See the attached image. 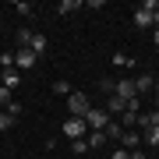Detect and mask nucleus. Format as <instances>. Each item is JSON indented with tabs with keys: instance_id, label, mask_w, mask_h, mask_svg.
Segmentation results:
<instances>
[{
	"instance_id": "1",
	"label": "nucleus",
	"mask_w": 159,
	"mask_h": 159,
	"mask_svg": "<svg viewBox=\"0 0 159 159\" xmlns=\"http://www.w3.org/2000/svg\"><path fill=\"white\" fill-rule=\"evenodd\" d=\"M67 110H71V117H81V120H85L89 110H92V102H89L85 92H71V96H67Z\"/></svg>"
},
{
	"instance_id": "2",
	"label": "nucleus",
	"mask_w": 159,
	"mask_h": 159,
	"mask_svg": "<svg viewBox=\"0 0 159 159\" xmlns=\"http://www.w3.org/2000/svg\"><path fill=\"white\" fill-rule=\"evenodd\" d=\"M110 117L106 110H89V117H85V127H92V131H106V124H110Z\"/></svg>"
},
{
	"instance_id": "3",
	"label": "nucleus",
	"mask_w": 159,
	"mask_h": 159,
	"mask_svg": "<svg viewBox=\"0 0 159 159\" xmlns=\"http://www.w3.org/2000/svg\"><path fill=\"white\" fill-rule=\"evenodd\" d=\"M113 96H120V99H138V92H134V78H120V81H113Z\"/></svg>"
},
{
	"instance_id": "4",
	"label": "nucleus",
	"mask_w": 159,
	"mask_h": 159,
	"mask_svg": "<svg viewBox=\"0 0 159 159\" xmlns=\"http://www.w3.org/2000/svg\"><path fill=\"white\" fill-rule=\"evenodd\" d=\"M64 134H67L71 142H74V138H81V134H85V120H81V117H71L67 124H64Z\"/></svg>"
},
{
	"instance_id": "5",
	"label": "nucleus",
	"mask_w": 159,
	"mask_h": 159,
	"mask_svg": "<svg viewBox=\"0 0 159 159\" xmlns=\"http://www.w3.org/2000/svg\"><path fill=\"white\" fill-rule=\"evenodd\" d=\"M120 142H124V148H127V152H134V148L142 145V131H134V127H127L124 134H120Z\"/></svg>"
},
{
	"instance_id": "6",
	"label": "nucleus",
	"mask_w": 159,
	"mask_h": 159,
	"mask_svg": "<svg viewBox=\"0 0 159 159\" xmlns=\"http://www.w3.org/2000/svg\"><path fill=\"white\" fill-rule=\"evenodd\" d=\"M134 92H138V96L156 92V78H152V74H138V78H134Z\"/></svg>"
},
{
	"instance_id": "7",
	"label": "nucleus",
	"mask_w": 159,
	"mask_h": 159,
	"mask_svg": "<svg viewBox=\"0 0 159 159\" xmlns=\"http://www.w3.org/2000/svg\"><path fill=\"white\" fill-rule=\"evenodd\" d=\"M18 81H21V74H18L14 67H7V71H0V85H4V89H18Z\"/></svg>"
},
{
	"instance_id": "8",
	"label": "nucleus",
	"mask_w": 159,
	"mask_h": 159,
	"mask_svg": "<svg viewBox=\"0 0 159 159\" xmlns=\"http://www.w3.org/2000/svg\"><path fill=\"white\" fill-rule=\"evenodd\" d=\"M35 60H39V57H35L32 50H18L14 53V67H35Z\"/></svg>"
},
{
	"instance_id": "9",
	"label": "nucleus",
	"mask_w": 159,
	"mask_h": 159,
	"mask_svg": "<svg viewBox=\"0 0 159 159\" xmlns=\"http://www.w3.org/2000/svg\"><path fill=\"white\" fill-rule=\"evenodd\" d=\"M124 106H127V102L120 99V96H110V99H106V106H102V110H106V113H110V117L117 120L120 113H124Z\"/></svg>"
},
{
	"instance_id": "10",
	"label": "nucleus",
	"mask_w": 159,
	"mask_h": 159,
	"mask_svg": "<svg viewBox=\"0 0 159 159\" xmlns=\"http://www.w3.org/2000/svg\"><path fill=\"white\" fill-rule=\"evenodd\" d=\"M102 134H106V142H120V134H124V127H120L117 120H110V124H106V131H102Z\"/></svg>"
},
{
	"instance_id": "11",
	"label": "nucleus",
	"mask_w": 159,
	"mask_h": 159,
	"mask_svg": "<svg viewBox=\"0 0 159 159\" xmlns=\"http://www.w3.org/2000/svg\"><path fill=\"white\" fill-rule=\"evenodd\" d=\"M29 50L35 53V57H43V53H46V35L35 32V35H32V43H29Z\"/></svg>"
},
{
	"instance_id": "12",
	"label": "nucleus",
	"mask_w": 159,
	"mask_h": 159,
	"mask_svg": "<svg viewBox=\"0 0 159 159\" xmlns=\"http://www.w3.org/2000/svg\"><path fill=\"white\" fill-rule=\"evenodd\" d=\"M134 25H138V29H152V14L138 7V11H134Z\"/></svg>"
},
{
	"instance_id": "13",
	"label": "nucleus",
	"mask_w": 159,
	"mask_h": 159,
	"mask_svg": "<svg viewBox=\"0 0 159 159\" xmlns=\"http://www.w3.org/2000/svg\"><path fill=\"white\" fill-rule=\"evenodd\" d=\"M32 35H35V32H29V29H21V32H18V35H14V39H18V50H29Z\"/></svg>"
},
{
	"instance_id": "14",
	"label": "nucleus",
	"mask_w": 159,
	"mask_h": 159,
	"mask_svg": "<svg viewBox=\"0 0 159 159\" xmlns=\"http://www.w3.org/2000/svg\"><path fill=\"white\" fill-rule=\"evenodd\" d=\"M78 7H81V0H64V4H57V14H71Z\"/></svg>"
},
{
	"instance_id": "15",
	"label": "nucleus",
	"mask_w": 159,
	"mask_h": 159,
	"mask_svg": "<svg viewBox=\"0 0 159 159\" xmlns=\"http://www.w3.org/2000/svg\"><path fill=\"white\" fill-rule=\"evenodd\" d=\"M14 11L21 14V18H35V7H32V4H25V0H18V4H14Z\"/></svg>"
},
{
	"instance_id": "16",
	"label": "nucleus",
	"mask_w": 159,
	"mask_h": 159,
	"mask_svg": "<svg viewBox=\"0 0 159 159\" xmlns=\"http://www.w3.org/2000/svg\"><path fill=\"white\" fill-rule=\"evenodd\" d=\"M106 145V134H102V131H92L89 134V148H102Z\"/></svg>"
},
{
	"instance_id": "17",
	"label": "nucleus",
	"mask_w": 159,
	"mask_h": 159,
	"mask_svg": "<svg viewBox=\"0 0 159 159\" xmlns=\"http://www.w3.org/2000/svg\"><path fill=\"white\" fill-rule=\"evenodd\" d=\"M142 134H145V145H159V127L156 124L148 127V131H142Z\"/></svg>"
},
{
	"instance_id": "18",
	"label": "nucleus",
	"mask_w": 159,
	"mask_h": 159,
	"mask_svg": "<svg viewBox=\"0 0 159 159\" xmlns=\"http://www.w3.org/2000/svg\"><path fill=\"white\" fill-rule=\"evenodd\" d=\"M4 113L18 120V117H21V102H14V99H11V102H7V106H4Z\"/></svg>"
},
{
	"instance_id": "19",
	"label": "nucleus",
	"mask_w": 159,
	"mask_h": 159,
	"mask_svg": "<svg viewBox=\"0 0 159 159\" xmlns=\"http://www.w3.org/2000/svg\"><path fill=\"white\" fill-rule=\"evenodd\" d=\"M71 152L85 156V152H89V142H85V138H74V142H71Z\"/></svg>"
},
{
	"instance_id": "20",
	"label": "nucleus",
	"mask_w": 159,
	"mask_h": 159,
	"mask_svg": "<svg viewBox=\"0 0 159 159\" xmlns=\"http://www.w3.org/2000/svg\"><path fill=\"white\" fill-rule=\"evenodd\" d=\"M53 92H57V96H71V85L64 78H57V81H53Z\"/></svg>"
},
{
	"instance_id": "21",
	"label": "nucleus",
	"mask_w": 159,
	"mask_h": 159,
	"mask_svg": "<svg viewBox=\"0 0 159 159\" xmlns=\"http://www.w3.org/2000/svg\"><path fill=\"white\" fill-rule=\"evenodd\" d=\"M14 99V92L11 89H4V85H0V106H7V102H11Z\"/></svg>"
},
{
	"instance_id": "22",
	"label": "nucleus",
	"mask_w": 159,
	"mask_h": 159,
	"mask_svg": "<svg viewBox=\"0 0 159 159\" xmlns=\"http://www.w3.org/2000/svg\"><path fill=\"white\" fill-rule=\"evenodd\" d=\"M7 67H14V53H4L0 57V71H7Z\"/></svg>"
},
{
	"instance_id": "23",
	"label": "nucleus",
	"mask_w": 159,
	"mask_h": 159,
	"mask_svg": "<svg viewBox=\"0 0 159 159\" xmlns=\"http://www.w3.org/2000/svg\"><path fill=\"white\" fill-rule=\"evenodd\" d=\"M14 127V117H7V113H0V131H11Z\"/></svg>"
},
{
	"instance_id": "24",
	"label": "nucleus",
	"mask_w": 159,
	"mask_h": 159,
	"mask_svg": "<svg viewBox=\"0 0 159 159\" xmlns=\"http://www.w3.org/2000/svg\"><path fill=\"white\" fill-rule=\"evenodd\" d=\"M110 159H127V148H113V152H110Z\"/></svg>"
},
{
	"instance_id": "25",
	"label": "nucleus",
	"mask_w": 159,
	"mask_h": 159,
	"mask_svg": "<svg viewBox=\"0 0 159 159\" xmlns=\"http://www.w3.org/2000/svg\"><path fill=\"white\" fill-rule=\"evenodd\" d=\"M152 29H159V11H152Z\"/></svg>"
},
{
	"instance_id": "26",
	"label": "nucleus",
	"mask_w": 159,
	"mask_h": 159,
	"mask_svg": "<svg viewBox=\"0 0 159 159\" xmlns=\"http://www.w3.org/2000/svg\"><path fill=\"white\" fill-rule=\"evenodd\" d=\"M152 124H156V127H159V110H152Z\"/></svg>"
},
{
	"instance_id": "27",
	"label": "nucleus",
	"mask_w": 159,
	"mask_h": 159,
	"mask_svg": "<svg viewBox=\"0 0 159 159\" xmlns=\"http://www.w3.org/2000/svg\"><path fill=\"white\" fill-rule=\"evenodd\" d=\"M152 43H156V46H159V29H156V35H152Z\"/></svg>"
},
{
	"instance_id": "28",
	"label": "nucleus",
	"mask_w": 159,
	"mask_h": 159,
	"mask_svg": "<svg viewBox=\"0 0 159 159\" xmlns=\"http://www.w3.org/2000/svg\"><path fill=\"white\" fill-rule=\"evenodd\" d=\"M152 99H156V106H159V85H156V96H152Z\"/></svg>"
},
{
	"instance_id": "29",
	"label": "nucleus",
	"mask_w": 159,
	"mask_h": 159,
	"mask_svg": "<svg viewBox=\"0 0 159 159\" xmlns=\"http://www.w3.org/2000/svg\"><path fill=\"white\" fill-rule=\"evenodd\" d=\"M156 85H159V81H156Z\"/></svg>"
}]
</instances>
